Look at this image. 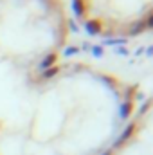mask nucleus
I'll return each mask as SVG.
<instances>
[{"label":"nucleus","mask_w":153,"mask_h":155,"mask_svg":"<svg viewBox=\"0 0 153 155\" xmlns=\"http://www.w3.org/2000/svg\"><path fill=\"white\" fill-rule=\"evenodd\" d=\"M85 29H86L90 35H97V33L101 31V25H99L96 20H92V22H86V24H85Z\"/></svg>","instance_id":"1"},{"label":"nucleus","mask_w":153,"mask_h":155,"mask_svg":"<svg viewBox=\"0 0 153 155\" xmlns=\"http://www.w3.org/2000/svg\"><path fill=\"white\" fill-rule=\"evenodd\" d=\"M54 61H56V54H49V56H47V58L40 63V69H49Z\"/></svg>","instance_id":"2"},{"label":"nucleus","mask_w":153,"mask_h":155,"mask_svg":"<svg viewBox=\"0 0 153 155\" xmlns=\"http://www.w3.org/2000/svg\"><path fill=\"white\" fill-rule=\"evenodd\" d=\"M132 132H133V124H130V126H128V128H126V130H124V132H122V134H121V139H119V141H117V143H115V144H117V146H119V144H121V143H124V141H126V139H128V137H130V135H132Z\"/></svg>","instance_id":"3"},{"label":"nucleus","mask_w":153,"mask_h":155,"mask_svg":"<svg viewBox=\"0 0 153 155\" xmlns=\"http://www.w3.org/2000/svg\"><path fill=\"white\" fill-rule=\"evenodd\" d=\"M130 112H132V105H130V103H124V105L121 107V117L126 119V117L130 116Z\"/></svg>","instance_id":"4"},{"label":"nucleus","mask_w":153,"mask_h":155,"mask_svg":"<svg viewBox=\"0 0 153 155\" xmlns=\"http://www.w3.org/2000/svg\"><path fill=\"white\" fill-rule=\"evenodd\" d=\"M74 13H76V16L83 15V4H81V0H74Z\"/></svg>","instance_id":"5"},{"label":"nucleus","mask_w":153,"mask_h":155,"mask_svg":"<svg viewBox=\"0 0 153 155\" xmlns=\"http://www.w3.org/2000/svg\"><path fill=\"white\" fill-rule=\"evenodd\" d=\"M144 27H146V25H144L142 22H139V24H137V25H135V27L132 29V35H137V33H141V31H142Z\"/></svg>","instance_id":"6"},{"label":"nucleus","mask_w":153,"mask_h":155,"mask_svg":"<svg viewBox=\"0 0 153 155\" xmlns=\"http://www.w3.org/2000/svg\"><path fill=\"white\" fill-rule=\"evenodd\" d=\"M56 72H58V69H56V67H54V69H49V71H45L43 78H52V76H56Z\"/></svg>","instance_id":"7"},{"label":"nucleus","mask_w":153,"mask_h":155,"mask_svg":"<svg viewBox=\"0 0 153 155\" xmlns=\"http://www.w3.org/2000/svg\"><path fill=\"white\" fill-rule=\"evenodd\" d=\"M77 51H79L77 47H69V49L65 51V56H70V54H76Z\"/></svg>","instance_id":"8"},{"label":"nucleus","mask_w":153,"mask_h":155,"mask_svg":"<svg viewBox=\"0 0 153 155\" xmlns=\"http://www.w3.org/2000/svg\"><path fill=\"white\" fill-rule=\"evenodd\" d=\"M126 40H106L105 43H108V45H115V43H124Z\"/></svg>","instance_id":"9"},{"label":"nucleus","mask_w":153,"mask_h":155,"mask_svg":"<svg viewBox=\"0 0 153 155\" xmlns=\"http://www.w3.org/2000/svg\"><path fill=\"white\" fill-rule=\"evenodd\" d=\"M92 52H94V56H101V54H103V49H101V47H94Z\"/></svg>","instance_id":"10"},{"label":"nucleus","mask_w":153,"mask_h":155,"mask_svg":"<svg viewBox=\"0 0 153 155\" xmlns=\"http://www.w3.org/2000/svg\"><path fill=\"white\" fill-rule=\"evenodd\" d=\"M144 25H146V27H151V25H153V16H151V15L148 16V20H146V24H144Z\"/></svg>","instance_id":"11"},{"label":"nucleus","mask_w":153,"mask_h":155,"mask_svg":"<svg viewBox=\"0 0 153 155\" xmlns=\"http://www.w3.org/2000/svg\"><path fill=\"white\" fill-rule=\"evenodd\" d=\"M117 52H119V54H128V52H126V49H122V47H121V49H119Z\"/></svg>","instance_id":"12"}]
</instances>
